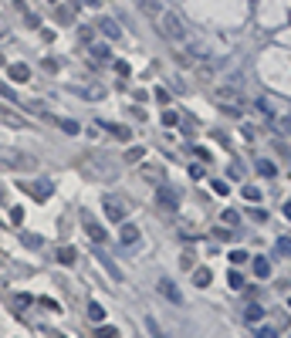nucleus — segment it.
Wrapping results in <instances>:
<instances>
[{"mask_svg": "<svg viewBox=\"0 0 291 338\" xmlns=\"http://www.w3.org/2000/svg\"><path fill=\"white\" fill-rule=\"evenodd\" d=\"M156 24H159V34L169 37V41H176V44L186 37V24H183L180 14H173V10H163V14L156 17Z\"/></svg>", "mask_w": 291, "mask_h": 338, "instance_id": "1", "label": "nucleus"}, {"mask_svg": "<svg viewBox=\"0 0 291 338\" xmlns=\"http://www.w3.org/2000/svg\"><path fill=\"white\" fill-rule=\"evenodd\" d=\"M156 203H159V210H166V213H176V210H180V193H176L173 186L159 183V186H156Z\"/></svg>", "mask_w": 291, "mask_h": 338, "instance_id": "2", "label": "nucleus"}, {"mask_svg": "<svg viewBox=\"0 0 291 338\" xmlns=\"http://www.w3.org/2000/svg\"><path fill=\"white\" fill-rule=\"evenodd\" d=\"M81 223H85V230H88V237H91V244H98V247H102V244L109 240V233H105V227H102V223H95V216H91V213H81Z\"/></svg>", "mask_w": 291, "mask_h": 338, "instance_id": "3", "label": "nucleus"}, {"mask_svg": "<svg viewBox=\"0 0 291 338\" xmlns=\"http://www.w3.org/2000/svg\"><path fill=\"white\" fill-rule=\"evenodd\" d=\"M102 206H105V216H109V220H115V223L126 220V203L119 200V196H105Z\"/></svg>", "mask_w": 291, "mask_h": 338, "instance_id": "4", "label": "nucleus"}, {"mask_svg": "<svg viewBox=\"0 0 291 338\" xmlns=\"http://www.w3.org/2000/svg\"><path fill=\"white\" fill-rule=\"evenodd\" d=\"M0 125H7V129H31V122H27L24 115L10 112V108H3V105H0Z\"/></svg>", "mask_w": 291, "mask_h": 338, "instance_id": "5", "label": "nucleus"}, {"mask_svg": "<svg viewBox=\"0 0 291 338\" xmlns=\"http://www.w3.org/2000/svg\"><path fill=\"white\" fill-rule=\"evenodd\" d=\"M0 162H3V166H10V169H37V159L20 156V152H17V159H14V156H0Z\"/></svg>", "mask_w": 291, "mask_h": 338, "instance_id": "6", "label": "nucleus"}, {"mask_svg": "<svg viewBox=\"0 0 291 338\" xmlns=\"http://www.w3.org/2000/svg\"><path fill=\"white\" fill-rule=\"evenodd\" d=\"M95 27H98V31H102V34H105L109 41H115V37H122V27H119V24H115L112 17H98V20H95Z\"/></svg>", "mask_w": 291, "mask_h": 338, "instance_id": "7", "label": "nucleus"}, {"mask_svg": "<svg viewBox=\"0 0 291 338\" xmlns=\"http://www.w3.org/2000/svg\"><path fill=\"white\" fill-rule=\"evenodd\" d=\"M20 190H27L31 196H37V200H48L51 193H55V186L44 179V183H20Z\"/></svg>", "mask_w": 291, "mask_h": 338, "instance_id": "8", "label": "nucleus"}, {"mask_svg": "<svg viewBox=\"0 0 291 338\" xmlns=\"http://www.w3.org/2000/svg\"><path fill=\"white\" fill-rule=\"evenodd\" d=\"M136 240H139V227H132V223H126V220H122V230H119V244H122V247H132Z\"/></svg>", "mask_w": 291, "mask_h": 338, "instance_id": "9", "label": "nucleus"}, {"mask_svg": "<svg viewBox=\"0 0 291 338\" xmlns=\"http://www.w3.org/2000/svg\"><path fill=\"white\" fill-rule=\"evenodd\" d=\"M159 294H163L166 301H173V304H180V301H183V294L173 287V281H169V277H159Z\"/></svg>", "mask_w": 291, "mask_h": 338, "instance_id": "10", "label": "nucleus"}, {"mask_svg": "<svg viewBox=\"0 0 291 338\" xmlns=\"http://www.w3.org/2000/svg\"><path fill=\"white\" fill-rule=\"evenodd\" d=\"M7 78H10V81H17V85H24V81H31V68L17 61V65L7 68Z\"/></svg>", "mask_w": 291, "mask_h": 338, "instance_id": "11", "label": "nucleus"}, {"mask_svg": "<svg viewBox=\"0 0 291 338\" xmlns=\"http://www.w3.org/2000/svg\"><path fill=\"white\" fill-rule=\"evenodd\" d=\"M98 264L105 267V274H109L112 281H122V270L115 267V261H112V257H105V254H98Z\"/></svg>", "mask_w": 291, "mask_h": 338, "instance_id": "12", "label": "nucleus"}, {"mask_svg": "<svg viewBox=\"0 0 291 338\" xmlns=\"http://www.w3.org/2000/svg\"><path fill=\"white\" fill-rule=\"evenodd\" d=\"M136 3H139V10H143L146 17H159L163 14V3L159 0H136Z\"/></svg>", "mask_w": 291, "mask_h": 338, "instance_id": "13", "label": "nucleus"}, {"mask_svg": "<svg viewBox=\"0 0 291 338\" xmlns=\"http://www.w3.org/2000/svg\"><path fill=\"white\" fill-rule=\"evenodd\" d=\"M91 58H98V61H112V51H109V44H91Z\"/></svg>", "mask_w": 291, "mask_h": 338, "instance_id": "14", "label": "nucleus"}, {"mask_svg": "<svg viewBox=\"0 0 291 338\" xmlns=\"http://www.w3.org/2000/svg\"><path fill=\"white\" fill-rule=\"evenodd\" d=\"M251 264H254V274H257V277H271V264H268L264 257H254Z\"/></svg>", "mask_w": 291, "mask_h": 338, "instance_id": "15", "label": "nucleus"}, {"mask_svg": "<svg viewBox=\"0 0 291 338\" xmlns=\"http://www.w3.org/2000/svg\"><path fill=\"white\" fill-rule=\"evenodd\" d=\"M261 318H264V308H261V304H251V308L244 311V321H251V325L261 321Z\"/></svg>", "mask_w": 291, "mask_h": 338, "instance_id": "16", "label": "nucleus"}, {"mask_svg": "<svg viewBox=\"0 0 291 338\" xmlns=\"http://www.w3.org/2000/svg\"><path fill=\"white\" fill-rule=\"evenodd\" d=\"M55 122L61 125V132H68V135H78V132H81V125H78L74 119H55Z\"/></svg>", "mask_w": 291, "mask_h": 338, "instance_id": "17", "label": "nucleus"}, {"mask_svg": "<svg viewBox=\"0 0 291 338\" xmlns=\"http://www.w3.org/2000/svg\"><path fill=\"white\" fill-rule=\"evenodd\" d=\"M74 257H78L74 247H58V261H61V264H74Z\"/></svg>", "mask_w": 291, "mask_h": 338, "instance_id": "18", "label": "nucleus"}, {"mask_svg": "<svg viewBox=\"0 0 291 338\" xmlns=\"http://www.w3.org/2000/svg\"><path fill=\"white\" fill-rule=\"evenodd\" d=\"M210 281H214L210 270H197V274H193V284H197V287H210Z\"/></svg>", "mask_w": 291, "mask_h": 338, "instance_id": "19", "label": "nucleus"}, {"mask_svg": "<svg viewBox=\"0 0 291 338\" xmlns=\"http://www.w3.org/2000/svg\"><path fill=\"white\" fill-rule=\"evenodd\" d=\"M227 284H230L234 291H240V287H244V274H240V270H234V267H230V274H227Z\"/></svg>", "mask_w": 291, "mask_h": 338, "instance_id": "20", "label": "nucleus"}, {"mask_svg": "<svg viewBox=\"0 0 291 338\" xmlns=\"http://www.w3.org/2000/svg\"><path fill=\"white\" fill-rule=\"evenodd\" d=\"M173 58H176V61H180V65H186V68L200 65V61H197V58H193V54H190V51H173Z\"/></svg>", "mask_w": 291, "mask_h": 338, "instance_id": "21", "label": "nucleus"}, {"mask_svg": "<svg viewBox=\"0 0 291 338\" xmlns=\"http://www.w3.org/2000/svg\"><path fill=\"white\" fill-rule=\"evenodd\" d=\"M257 173H261V176H274L278 169H274V162H271V159H257Z\"/></svg>", "mask_w": 291, "mask_h": 338, "instance_id": "22", "label": "nucleus"}, {"mask_svg": "<svg viewBox=\"0 0 291 338\" xmlns=\"http://www.w3.org/2000/svg\"><path fill=\"white\" fill-rule=\"evenodd\" d=\"M143 156H146L143 145H132V149L126 152V162H143Z\"/></svg>", "mask_w": 291, "mask_h": 338, "instance_id": "23", "label": "nucleus"}, {"mask_svg": "<svg viewBox=\"0 0 291 338\" xmlns=\"http://www.w3.org/2000/svg\"><path fill=\"white\" fill-rule=\"evenodd\" d=\"M88 315H91V321H102V318H105V308H102L98 301H91V304H88Z\"/></svg>", "mask_w": 291, "mask_h": 338, "instance_id": "24", "label": "nucleus"}, {"mask_svg": "<svg viewBox=\"0 0 291 338\" xmlns=\"http://www.w3.org/2000/svg\"><path fill=\"white\" fill-rule=\"evenodd\" d=\"M244 200L257 203V200H261V190H257V186H244Z\"/></svg>", "mask_w": 291, "mask_h": 338, "instance_id": "25", "label": "nucleus"}, {"mask_svg": "<svg viewBox=\"0 0 291 338\" xmlns=\"http://www.w3.org/2000/svg\"><path fill=\"white\" fill-rule=\"evenodd\" d=\"M102 129H109L115 139H129V129H122V125H102Z\"/></svg>", "mask_w": 291, "mask_h": 338, "instance_id": "26", "label": "nucleus"}, {"mask_svg": "<svg viewBox=\"0 0 291 338\" xmlns=\"http://www.w3.org/2000/svg\"><path fill=\"white\" fill-rule=\"evenodd\" d=\"M214 193H220V196H227V193H230V186H227L223 179H214Z\"/></svg>", "mask_w": 291, "mask_h": 338, "instance_id": "27", "label": "nucleus"}, {"mask_svg": "<svg viewBox=\"0 0 291 338\" xmlns=\"http://www.w3.org/2000/svg\"><path fill=\"white\" fill-rule=\"evenodd\" d=\"M176 122H180L176 112H163V125H176Z\"/></svg>", "mask_w": 291, "mask_h": 338, "instance_id": "28", "label": "nucleus"}, {"mask_svg": "<svg viewBox=\"0 0 291 338\" xmlns=\"http://www.w3.org/2000/svg\"><path fill=\"white\" fill-rule=\"evenodd\" d=\"M223 223H240V213H237V210H227V213H223Z\"/></svg>", "mask_w": 291, "mask_h": 338, "instance_id": "29", "label": "nucleus"}, {"mask_svg": "<svg viewBox=\"0 0 291 338\" xmlns=\"http://www.w3.org/2000/svg\"><path fill=\"white\" fill-rule=\"evenodd\" d=\"M91 34H95L91 27H78V37H81V41H88V44H91Z\"/></svg>", "mask_w": 291, "mask_h": 338, "instance_id": "30", "label": "nucleus"}, {"mask_svg": "<svg viewBox=\"0 0 291 338\" xmlns=\"http://www.w3.org/2000/svg\"><path fill=\"white\" fill-rule=\"evenodd\" d=\"M244 261H247L244 250H234V254H230V264H244Z\"/></svg>", "mask_w": 291, "mask_h": 338, "instance_id": "31", "label": "nucleus"}, {"mask_svg": "<svg viewBox=\"0 0 291 338\" xmlns=\"http://www.w3.org/2000/svg\"><path fill=\"white\" fill-rule=\"evenodd\" d=\"M10 220H14V223H24V210H20V206H17V210H10Z\"/></svg>", "mask_w": 291, "mask_h": 338, "instance_id": "32", "label": "nucleus"}, {"mask_svg": "<svg viewBox=\"0 0 291 338\" xmlns=\"http://www.w3.org/2000/svg\"><path fill=\"white\" fill-rule=\"evenodd\" d=\"M0 95H3V98H10V102H17V95H14V91H10L3 81H0Z\"/></svg>", "mask_w": 291, "mask_h": 338, "instance_id": "33", "label": "nucleus"}, {"mask_svg": "<svg viewBox=\"0 0 291 338\" xmlns=\"http://www.w3.org/2000/svg\"><path fill=\"white\" fill-rule=\"evenodd\" d=\"M214 237H217V240H234V237H230V233H227L223 227H217V230H214Z\"/></svg>", "mask_w": 291, "mask_h": 338, "instance_id": "34", "label": "nucleus"}, {"mask_svg": "<svg viewBox=\"0 0 291 338\" xmlns=\"http://www.w3.org/2000/svg\"><path fill=\"white\" fill-rule=\"evenodd\" d=\"M180 267H186V270L193 267V254H183V261H180Z\"/></svg>", "mask_w": 291, "mask_h": 338, "instance_id": "35", "label": "nucleus"}, {"mask_svg": "<svg viewBox=\"0 0 291 338\" xmlns=\"http://www.w3.org/2000/svg\"><path fill=\"white\" fill-rule=\"evenodd\" d=\"M217 98H234V88H217Z\"/></svg>", "mask_w": 291, "mask_h": 338, "instance_id": "36", "label": "nucleus"}, {"mask_svg": "<svg viewBox=\"0 0 291 338\" xmlns=\"http://www.w3.org/2000/svg\"><path fill=\"white\" fill-rule=\"evenodd\" d=\"M278 250H281V254H291V240H281V244H278Z\"/></svg>", "mask_w": 291, "mask_h": 338, "instance_id": "37", "label": "nucleus"}, {"mask_svg": "<svg viewBox=\"0 0 291 338\" xmlns=\"http://www.w3.org/2000/svg\"><path fill=\"white\" fill-rule=\"evenodd\" d=\"M281 213H285V220H291V203H285V206H281Z\"/></svg>", "mask_w": 291, "mask_h": 338, "instance_id": "38", "label": "nucleus"}, {"mask_svg": "<svg viewBox=\"0 0 291 338\" xmlns=\"http://www.w3.org/2000/svg\"><path fill=\"white\" fill-rule=\"evenodd\" d=\"M85 3H88V7H98V3H102V0H85Z\"/></svg>", "mask_w": 291, "mask_h": 338, "instance_id": "39", "label": "nucleus"}, {"mask_svg": "<svg viewBox=\"0 0 291 338\" xmlns=\"http://www.w3.org/2000/svg\"><path fill=\"white\" fill-rule=\"evenodd\" d=\"M0 200H3V190H0Z\"/></svg>", "mask_w": 291, "mask_h": 338, "instance_id": "40", "label": "nucleus"}, {"mask_svg": "<svg viewBox=\"0 0 291 338\" xmlns=\"http://www.w3.org/2000/svg\"><path fill=\"white\" fill-rule=\"evenodd\" d=\"M288 304H291V301H288Z\"/></svg>", "mask_w": 291, "mask_h": 338, "instance_id": "41", "label": "nucleus"}]
</instances>
